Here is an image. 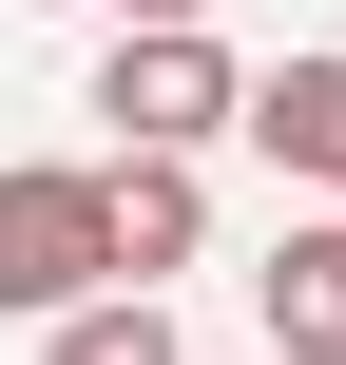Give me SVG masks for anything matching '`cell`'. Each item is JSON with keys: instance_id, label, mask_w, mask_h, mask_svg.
Returning <instances> with one entry per match:
<instances>
[{"instance_id": "obj_6", "label": "cell", "mask_w": 346, "mask_h": 365, "mask_svg": "<svg viewBox=\"0 0 346 365\" xmlns=\"http://www.w3.org/2000/svg\"><path fill=\"white\" fill-rule=\"evenodd\" d=\"M39 365H173V308H135V289H96V308H58Z\"/></svg>"}, {"instance_id": "obj_1", "label": "cell", "mask_w": 346, "mask_h": 365, "mask_svg": "<svg viewBox=\"0 0 346 365\" xmlns=\"http://www.w3.org/2000/svg\"><path fill=\"white\" fill-rule=\"evenodd\" d=\"M116 289V231H96V173H0V327H58Z\"/></svg>"}, {"instance_id": "obj_4", "label": "cell", "mask_w": 346, "mask_h": 365, "mask_svg": "<svg viewBox=\"0 0 346 365\" xmlns=\"http://www.w3.org/2000/svg\"><path fill=\"white\" fill-rule=\"evenodd\" d=\"M96 231H116V289L154 308V269H193V231H212V192H193L173 154H116V173H96Z\"/></svg>"}, {"instance_id": "obj_7", "label": "cell", "mask_w": 346, "mask_h": 365, "mask_svg": "<svg viewBox=\"0 0 346 365\" xmlns=\"http://www.w3.org/2000/svg\"><path fill=\"white\" fill-rule=\"evenodd\" d=\"M135 38H212V0H135Z\"/></svg>"}, {"instance_id": "obj_3", "label": "cell", "mask_w": 346, "mask_h": 365, "mask_svg": "<svg viewBox=\"0 0 346 365\" xmlns=\"http://www.w3.org/2000/svg\"><path fill=\"white\" fill-rule=\"evenodd\" d=\"M231 135H250L289 192H346V58H270V77H231Z\"/></svg>"}, {"instance_id": "obj_5", "label": "cell", "mask_w": 346, "mask_h": 365, "mask_svg": "<svg viewBox=\"0 0 346 365\" xmlns=\"http://www.w3.org/2000/svg\"><path fill=\"white\" fill-rule=\"evenodd\" d=\"M250 308H270V346H289V365H346V212H308V231H270Z\"/></svg>"}, {"instance_id": "obj_2", "label": "cell", "mask_w": 346, "mask_h": 365, "mask_svg": "<svg viewBox=\"0 0 346 365\" xmlns=\"http://www.w3.org/2000/svg\"><path fill=\"white\" fill-rule=\"evenodd\" d=\"M96 115H116V154H173V173H193V154L231 135V58H212V38H116V58H96Z\"/></svg>"}]
</instances>
